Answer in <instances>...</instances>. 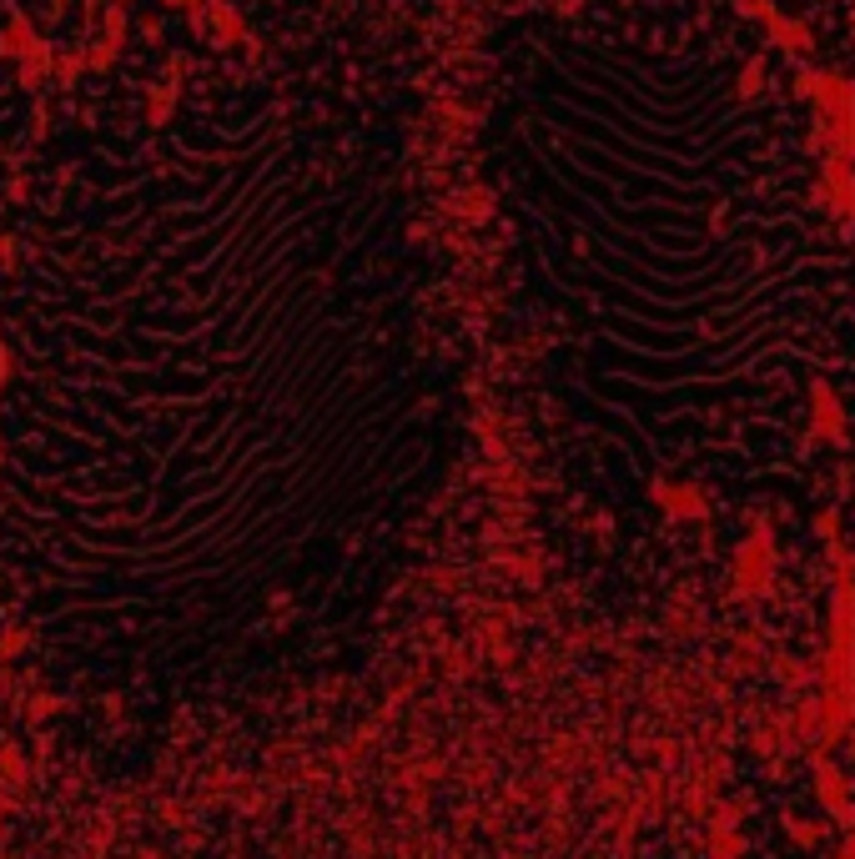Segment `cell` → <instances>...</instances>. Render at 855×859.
<instances>
[{
    "mask_svg": "<svg viewBox=\"0 0 855 859\" xmlns=\"http://www.w3.org/2000/svg\"><path fill=\"white\" fill-rule=\"evenodd\" d=\"M81 71H86V51H81V46H71V51H61V46H56V61H51V81L56 86H76L81 81Z\"/></svg>",
    "mask_w": 855,
    "mask_h": 859,
    "instance_id": "5b68a950",
    "label": "cell"
},
{
    "mask_svg": "<svg viewBox=\"0 0 855 859\" xmlns=\"http://www.w3.org/2000/svg\"><path fill=\"white\" fill-rule=\"evenodd\" d=\"M468 453L398 96L272 91L197 257L0 463V559L61 674L247 699L347 659Z\"/></svg>",
    "mask_w": 855,
    "mask_h": 859,
    "instance_id": "6da1fadb",
    "label": "cell"
},
{
    "mask_svg": "<svg viewBox=\"0 0 855 859\" xmlns=\"http://www.w3.org/2000/svg\"><path fill=\"white\" fill-rule=\"evenodd\" d=\"M167 5H192V0H167Z\"/></svg>",
    "mask_w": 855,
    "mask_h": 859,
    "instance_id": "9c48e42d",
    "label": "cell"
},
{
    "mask_svg": "<svg viewBox=\"0 0 855 859\" xmlns=\"http://www.w3.org/2000/svg\"><path fill=\"white\" fill-rule=\"evenodd\" d=\"M5 192H11V201H26V196H30V182H21V176H15V182L5 186Z\"/></svg>",
    "mask_w": 855,
    "mask_h": 859,
    "instance_id": "8992f818",
    "label": "cell"
},
{
    "mask_svg": "<svg viewBox=\"0 0 855 859\" xmlns=\"http://www.w3.org/2000/svg\"><path fill=\"white\" fill-rule=\"evenodd\" d=\"M51 11H66V0H51Z\"/></svg>",
    "mask_w": 855,
    "mask_h": 859,
    "instance_id": "ba28073f",
    "label": "cell"
},
{
    "mask_svg": "<svg viewBox=\"0 0 855 859\" xmlns=\"http://www.w3.org/2000/svg\"><path fill=\"white\" fill-rule=\"evenodd\" d=\"M121 46H126V5H106V21L96 26V40L86 46V61H91V71L101 76V71H111L121 56Z\"/></svg>",
    "mask_w": 855,
    "mask_h": 859,
    "instance_id": "3957f363",
    "label": "cell"
},
{
    "mask_svg": "<svg viewBox=\"0 0 855 859\" xmlns=\"http://www.w3.org/2000/svg\"><path fill=\"white\" fill-rule=\"evenodd\" d=\"M478 167L579 493L624 518L820 498L855 457V222L760 56L513 15L488 40Z\"/></svg>",
    "mask_w": 855,
    "mask_h": 859,
    "instance_id": "7a4b0ae2",
    "label": "cell"
},
{
    "mask_svg": "<svg viewBox=\"0 0 855 859\" xmlns=\"http://www.w3.org/2000/svg\"><path fill=\"white\" fill-rule=\"evenodd\" d=\"M845 51H851V65H855V36H851V40H845Z\"/></svg>",
    "mask_w": 855,
    "mask_h": 859,
    "instance_id": "52a82bcc",
    "label": "cell"
},
{
    "mask_svg": "<svg viewBox=\"0 0 855 859\" xmlns=\"http://www.w3.org/2000/svg\"><path fill=\"white\" fill-rule=\"evenodd\" d=\"M40 46H46V36L36 30V21H30L26 11H15L5 26H0V61H11V65H21L26 56H36Z\"/></svg>",
    "mask_w": 855,
    "mask_h": 859,
    "instance_id": "277c9868",
    "label": "cell"
}]
</instances>
